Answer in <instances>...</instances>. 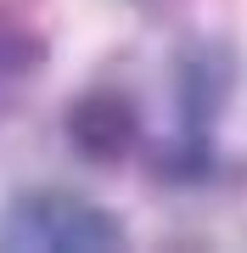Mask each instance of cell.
Instances as JSON below:
<instances>
[{
  "label": "cell",
  "instance_id": "obj_4",
  "mask_svg": "<svg viewBox=\"0 0 247 253\" xmlns=\"http://www.w3.org/2000/svg\"><path fill=\"white\" fill-rule=\"evenodd\" d=\"M45 34H34L23 17H11V11H0V118L11 107H23V96L39 84V73H45Z\"/></svg>",
  "mask_w": 247,
  "mask_h": 253
},
{
  "label": "cell",
  "instance_id": "obj_3",
  "mask_svg": "<svg viewBox=\"0 0 247 253\" xmlns=\"http://www.w3.org/2000/svg\"><path fill=\"white\" fill-rule=\"evenodd\" d=\"M62 135L84 163H124L146 146V118H141V101L124 90V84H90L68 101L62 113Z\"/></svg>",
  "mask_w": 247,
  "mask_h": 253
},
{
  "label": "cell",
  "instance_id": "obj_2",
  "mask_svg": "<svg viewBox=\"0 0 247 253\" xmlns=\"http://www.w3.org/2000/svg\"><path fill=\"white\" fill-rule=\"evenodd\" d=\"M230 90H236V56L225 40H191L174 56V141L163 146V169L191 180L213 169V129Z\"/></svg>",
  "mask_w": 247,
  "mask_h": 253
},
{
  "label": "cell",
  "instance_id": "obj_1",
  "mask_svg": "<svg viewBox=\"0 0 247 253\" xmlns=\"http://www.w3.org/2000/svg\"><path fill=\"white\" fill-rule=\"evenodd\" d=\"M0 248L17 253H118L129 248V225L62 186H28L0 208Z\"/></svg>",
  "mask_w": 247,
  "mask_h": 253
}]
</instances>
